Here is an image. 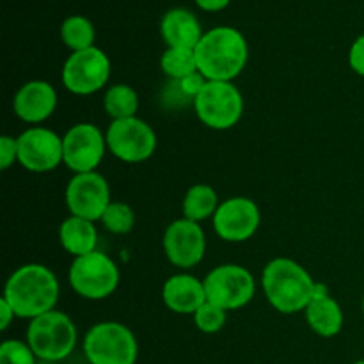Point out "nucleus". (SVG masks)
Here are the masks:
<instances>
[{
  "mask_svg": "<svg viewBox=\"0 0 364 364\" xmlns=\"http://www.w3.org/2000/svg\"><path fill=\"white\" fill-rule=\"evenodd\" d=\"M206 301L224 311H233L247 306L256 294V281L245 267L228 263L219 265L203 279Z\"/></svg>",
  "mask_w": 364,
  "mask_h": 364,
  "instance_id": "nucleus-8",
  "label": "nucleus"
},
{
  "mask_svg": "<svg viewBox=\"0 0 364 364\" xmlns=\"http://www.w3.org/2000/svg\"><path fill=\"white\" fill-rule=\"evenodd\" d=\"M107 139L96 124L78 123L63 137V164L75 174L92 173L102 164Z\"/></svg>",
  "mask_w": 364,
  "mask_h": 364,
  "instance_id": "nucleus-11",
  "label": "nucleus"
},
{
  "mask_svg": "<svg viewBox=\"0 0 364 364\" xmlns=\"http://www.w3.org/2000/svg\"><path fill=\"white\" fill-rule=\"evenodd\" d=\"M348 64H350L354 73L364 77V34L352 43L350 52H348Z\"/></svg>",
  "mask_w": 364,
  "mask_h": 364,
  "instance_id": "nucleus-30",
  "label": "nucleus"
},
{
  "mask_svg": "<svg viewBox=\"0 0 364 364\" xmlns=\"http://www.w3.org/2000/svg\"><path fill=\"white\" fill-rule=\"evenodd\" d=\"M160 68L169 77V80H181L199 71L194 48H178V46H171L162 53Z\"/></svg>",
  "mask_w": 364,
  "mask_h": 364,
  "instance_id": "nucleus-24",
  "label": "nucleus"
},
{
  "mask_svg": "<svg viewBox=\"0 0 364 364\" xmlns=\"http://www.w3.org/2000/svg\"><path fill=\"white\" fill-rule=\"evenodd\" d=\"M352 364H364V359H363V361H355V363H352Z\"/></svg>",
  "mask_w": 364,
  "mask_h": 364,
  "instance_id": "nucleus-33",
  "label": "nucleus"
},
{
  "mask_svg": "<svg viewBox=\"0 0 364 364\" xmlns=\"http://www.w3.org/2000/svg\"><path fill=\"white\" fill-rule=\"evenodd\" d=\"M95 25L82 14L68 16L60 25V39L71 52H80L95 46Z\"/></svg>",
  "mask_w": 364,
  "mask_h": 364,
  "instance_id": "nucleus-23",
  "label": "nucleus"
},
{
  "mask_svg": "<svg viewBox=\"0 0 364 364\" xmlns=\"http://www.w3.org/2000/svg\"><path fill=\"white\" fill-rule=\"evenodd\" d=\"M60 77H63L64 87L71 95H95L109 82L110 59L98 46L71 52V55L64 63Z\"/></svg>",
  "mask_w": 364,
  "mask_h": 364,
  "instance_id": "nucleus-10",
  "label": "nucleus"
},
{
  "mask_svg": "<svg viewBox=\"0 0 364 364\" xmlns=\"http://www.w3.org/2000/svg\"><path fill=\"white\" fill-rule=\"evenodd\" d=\"M107 149L127 164L151 159L156 149V134L146 121L135 117L112 121L107 128Z\"/></svg>",
  "mask_w": 364,
  "mask_h": 364,
  "instance_id": "nucleus-9",
  "label": "nucleus"
},
{
  "mask_svg": "<svg viewBox=\"0 0 364 364\" xmlns=\"http://www.w3.org/2000/svg\"><path fill=\"white\" fill-rule=\"evenodd\" d=\"M196 6L206 13H219V11L226 9L231 4V0H194Z\"/></svg>",
  "mask_w": 364,
  "mask_h": 364,
  "instance_id": "nucleus-31",
  "label": "nucleus"
},
{
  "mask_svg": "<svg viewBox=\"0 0 364 364\" xmlns=\"http://www.w3.org/2000/svg\"><path fill=\"white\" fill-rule=\"evenodd\" d=\"M100 223H102V226L105 228L109 233L127 235L134 230L135 213L134 210H132V206H128L127 203L112 201L109 205V208L105 210V213H103Z\"/></svg>",
  "mask_w": 364,
  "mask_h": 364,
  "instance_id": "nucleus-25",
  "label": "nucleus"
},
{
  "mask_svg": "<svg viewBox=\"0 0 364 364\" xmlns=\"http://www.w3.org/2000/svg\"><path fill=\"white\" fill-rule=\"evenodd\" d=\"M174 82H176V85L180 87V91L183 92V95L187 96L192 103H194L196 96L201 92V89L205 87V84L208 80H206V78L203 77L199 71H196V73H192V75H188V77L181 78V80H174Z\"/></svg>",
  "mask_w": 364,
  "mask_h": 364,
  "instance_id": "nucleus-29",
  "label": "nucleus"
},
{
  "mask_svg": "<svg viewBox=\"0 0 364 364\" xmlns=\"http://www.w3.org/2000/svg\"><path fill=\"white\" fill-rule=\"evenodd\" d=\"M14 311L13 308H11L9 302L6 301V299H0V331H7L9 329L11 322H13L14 318Z\"/></svg>",
  "mask_w": 364,
  "mask_h": 364,
  "instance_id": "nucleus-32",
  "label": "nucleus"
},
{
  "mask_svg": "<svg viewBox=\"0 0 364 364\" xmlns=\"http://www.w3.org/2000/svg\"><path fill=\"white\" fill-rule=\"evenodd\" d=\"M77 341L78 333L73 320L57 309L31 320L27 327V343L39 361H63L75 350Z\"/></svg>",
  "mask_w": 364,
  "mask_h": 364,
  "instance_id": "nucleus-4",
  "label": "nucleus"
},
{
  "mask_svg": "<svg viewBox=\"0 0 364 364\" xmlns=\"http://www.w3.org/2000/svg\"><path fill=\"white\" fill-rule=\"evenodd\" d=\"M60 287L55 274L41 263H27L14 270L4 287V299L18 318L34 320L53 311Z\"/></svg>",
  "mask_w": 364,
  "mask_h": 364,
  "instance_id": "nucleus-1",
  "label": "nucleus"
},
{
  "mask_svg": "<svg viewBox=\"0 0 364 364\" xmlns=\"http://www.w3.org/2000/svg\"><path fill=\"white\" fill-rule=\"evenodd\" d=\"M18 162L31 173H50L63 164V137L45 127H32L18 137Z\"/></svg>",
  "mask_w": 364,
  "mask_h": 364,
  "instance_id": "nucleus-13",
  "label": "nucleus"
},
{
  "mask_svg": "<svg viewBox=\"0 0 364 364\" xmlns=\"http://www.w3.org/2000/svg\"><path fill=\"white\" fill-rule=\"evenodd\" d=\"M162 299L173 313L194 315L206 302L205 284L191 274H176L164 283Z\"/></svg>",
  "mask_w": 364,
  "mask_h": 364,
  "instance_id": "nucleus-17",
  "label": "nucleus"
},
{
  "mask_svg": "<svg viewBox=\"0 0 364 364\" xmlns=\"http://www.w3.org/2000/svg\"><path fill=\"white\" fill-rule=\"evenodd\" d=\"M363 313H364V297H363Z\"/></svg>",
  "mask_w": 364,
  "mask_h": 364,
  "instance_id": "nucleus-34",
  "label": "nucleus"
},
{
  "mask_svg": "<svg viewBox=\"0 0 364 364\" xmlns=\"http://www.w3.org/2000/svg\"><path fill=\"white\" fill-rule=\"evenodd\" d=\"M217 208H219V198L210 185H194L188 188L183 198V217L194 223H201L213 217Z\"/></svg>",
  "mask_w": 364,
  "mask_h": 364,
  "instance_id": "nucleus-21",
  "label": "nucleus"
},
{
  "mask_svg": "<svg viewBox=\"0 0 364 364\" xmlns=\"http://www.w3.org/2000/svg\"><path fill=\"white\" fill-rule=\"evenodd\" d=\"M14 114L23 123L39 124L57 109V91L50 82L31 80L21 85L13 98Z\"/></svg>",
  "mask_w": 364,
  "mask_h": 364,
  "instance_id": "nucleus-16",
  "label": "nucleus"
},
{
  "mask_svg": "<svg viewBox=\"0 0 364 364\" xmlns=\"http://www.w3.org/2000/svg\"><path fill=\"white\" fill-rule=\"evenodd\" d=\"M103 109L112 121L135 117L139 110V95L130 85L116 84L103 96Z\"/></svg>",
  "mask_w": 364,
  "mask_h": 364,
  "instance_id": "nucleus-22",
  "label": "nucleus"
},
{
  "mask_svg": "<svg viewBox=\"0 0 364 364\" xmlns=\"http://www.w3.org/2000/svg\"><path fill=\"white\" fill-rule=\"evenodd\" d=\"M198 119L212 130H230L244 114V98L231 82L208 80L194 100Z\"/></svg>",
  "mask_w": 364,
  "mask_h": 364,
  "instance_id": "nucleus-7",
  "label": "nucleus"
},
{
  "mask_svg": "<svg viewBox=\"0 0 364 364\" xmlns=\"http://www.w3.org/2000/svg\"><path fill=\"white\" fill-rule=\"evenodd\" d=\"M198 70L206 80L231 82L244 71L249 45L238 28L220 25L205 32L194 48Z\"/></svg>",
  "mask_w": 364,
  "mask_h": 364,
  "instance_id": "nucleus-2",
  "label": "nucleus"
},
{
  "mask_svg": "<svg viewBox=\"0 0 364 364\" xmlns=\"http://www.w3.org/2000/svg\"><path fill=\"white\" fill-rule=\"evenodd\" d=\"M27 341L7 340L0 345V364H38Z\"/></svg>",
  "mask_w": 364,
  "mask_h": 364,
  "instance_id": "nucleus-27",
  "label": "nucleus"
},
{
  "mask_svg": "<svg viewBox=\"0 0 364 364\" xmlns=\"http://www.w3.org/2000/svg\"><path fill=\"white\" fill-rule=\"evenodd\" d=\"M68 279L77 295L89 301H102L117 290L121 274L110 256L95 251L73 259Z\"/></svg>",
  "mask_w": 364,
  "mask_h": 364,
  "instance_id": "nucleus-6",
  "label": "nucleus"
},
{
  "mask_svg": "<svg viewBox=\"0 0 364 364\" xmlns=\"http://www.w3.org/2000/svg\"><path fill=\"white\" fill-rule=\"evenodd\" d=\"M192 316H194L196 327H198L201 333L215 334L226 326L228 311H224L223 308L206 301Z\"/></svg>",
  "mask_w": 364,
  "mask_h": 364,
  "instance_id": "nucleus-26",
  "label": "nucleus"
},
{
  "mask_svg": "<svg viewBox=\"0 0 364 364\" xmlns=\"http://www.w3.org/2000/svg\"><path fill=\"white\" fill-rule=\"evenodd\" d=\"M60 245L66 252L78 258V256L91 255L98 245V231L92 220L82 217L70 215L59 228Z\"/></svg>",
  "mask_w": 364,
  "mask_h": 364,
  "instance_id": "nucleus-20",
  "label": "nucleus"
},
{
  "mask_svg": "<svg viewBox=\"0 0 364 364\" xmlns=\"http://www.w3.org/2000/svg\"><path fill=\"white\" fill-rule=\"evenodd\" d=\"M166 258L178 269H192L199 265L206 252V237L199 223L178 219L167 226L164 233Z\"/></svg>",
  "mask_w": 364,
  "mask_h": 364,
  "instance_id": "nucleus-14",
  "label": "nucleus"
},
{
  "mask_svg": "<svg viewBox=\"0 0 364 364\" xmlns=\"http://www.w3.org/2000/svg\"><path fill=\"white\" fill-rule=\"evenodd\" d=\"M262 213L258 205L249 198H230L220 203L213 215V230L226 242H245L258 231Z\"/></svg>",
  "mask_w": 364,
  "mask_h": 364,
  "instance_id": "nucleus-15",
  "label": "nucleus"
},
{
  "mask_svg": "<svg viewBox=\"0 0 364 364\" xmlns=\"http://www.w3.org/2000/svg\"><path fill=\"white\" fill-rule=\"evenodd\" d=\"M84 354L89 364H135L139 345L123 323L100 322L85 333Z\"/></svg>",
  "mask_w": 364,
  "mask_h": 364,
  "instance_id": "nucleus-5",
  "label": "nucleus"
},
{
  "mask_svg": "<svg viewBox=\"0 0 364 364\" xmlns=\"http://www.w3.org/2000/svg\"><path fill=\"white\" fill-rule=\"evenodd\" d=\"M160 34L167 48H196L205 32L192 11L185 7H173L160 20Z\"/></svg>",
  "mask_w": 364,
  "mask_h": 364,
  "instance_id": "nucleus-19",
  "label": "nucleus"
},
{
  "mask_svg": "<svg viewBox=\"0 0 364 364\" xmlns=\"http://www.w3.org/2000/svg\"><path fill=\"white\" fill-rule=\"evenodd\" d=\"M306 322L309 329L322 338H333L341 333L343 329V311L338 301H334L329 295L327 287L322 283H316L315 297L304 309Z\"/></svg>",
  "mask_w": 364,
  "mask_h": 364,
  "instance_id": "nucleus-18",
  "label": "nucleus"
},
{
  "mask_svg": "<svg viewBox=\"0 0 364 364\" xmlns=\"http://www.w3.org/2000/svg\"><path fill=\"white\" fill-rule=\"evenodd\" d=\"M64 199H66V206L71 215L82 217V219L92 220V223L102 220L103 213L112 203L109 183L96 171L75 174L68 181Z\"/></svg>",
  "mask_w": 364,
  "mask_h": 364,
  "instance_id": "nucleus-12",
  "label": "nucleus"
},
{
  "mask_svg": "<svg viewBox=\"0 0 364 364\" xmlns=\"http://www.w3.org/2000/svg\"><path fill=\"white\" fill-rule=\"evenodd\" d=\"M262 287L269 304L283 315L304 311L315 297L316 281L301 263L290 258H276L267 263Z\"/></svg>",
  "mask_w": 364,
  "mask_h": 364,
  "instance_id": "nucleus-3",
  "label": "nucleus"
},
{
  "mask_svg": "<svg viewBox=\"0 0 364 364\" xmlns=\"http://www.w3.org/2000/svg\"><path fill=\"white\" fill-rule=\"evenodd\" d=\"M14 162H18V139L2 135L0 137V169L7 171Z\"/></svg>",
  "mask_w": 364,
  "mask_h": 364,
  "instance_id": "nucleus-28",
  "label": "nucleus"
}]
</instances>
